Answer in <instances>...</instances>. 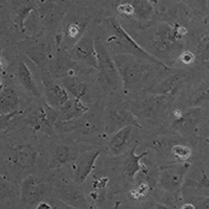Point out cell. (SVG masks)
<instances>
[{"label":"cell","instance_id":"6da1fadb","mask_svg":"<svg viewBox=\"0 0 209 209\" xmlns=\"http://www.w3.org/2000/svg\"><path fill=\"white\" fill-rule=\"evenodd\" d=\"M112 57L120 75L122 91L127 95L140 94L145 91L148 84L155 76V72L159 69L169 71L160 65L132 54H112Z\"/></svg>","mask_w":209,"mask_h":209},{"label":"cell","instance_id":"7a4b0ae2","mask_svg":"<svg viewBox=\"0 0 209 209\" xmlns=\"http://www.w3.org/2000/svg\"><path fill=\"white\" fill-rule=\"evenodd\" d=\"M107 21L109 22L110 26H111L113 30V36L107 40L108 44H112L115 49V54H132V56L142 57L148 61L155 63L157 65H160L163 68L167 69L169 71H172V67H169V65H166L161 59L158 57L154 56L153 54H151L150 51H148L145 48H143L142 46L138 44L131 36L129 35L126 30H124V27L120 25V23L114 18H108Z\"/></svg>","mask_w":209,"mask_h":209},{"label":"cell","instance_id":"3957f363","mask_svg":"<svg viewBox=\"0 0 209 209\" xmlns=\"http://www.w3.org/2000/svg\"><path fill=\"white\" fill-rule=\"evenodd\" d=\"M50 193H54L52 182L43 177L28 175L20 182L19 197L20 204L24 209H35L42 201L50 199Z\"/></svg>","mask_w":209,"mask_h":209},{"label":"cell","instance_id":"277c9868","mask_svg":"<svg viewBox=\"0 0 209 209\" xmlns=\"http://www.w3.org/2000/svg\"><path fill=\"white\" fill-rule=\"evenodd\" d=\"M95 47L98 59V82L102 88L110 93L122 90V82L112 54H109L106 46L98 39L95 41Z\"/></svg>","mask_w":209,"mask_h":209},{"label":"cell","instance_id":"5b68a950","mask_svg":"<svg viewBox=\"0 0 209 209\" xmlns=\"http://www.w3.org/2000/svg\"><path fill=\"white\" fill-rule=\"evenodd\" d=\"M188 162H172L163 164L158 170V185L163 191L172 196L174 200L181 197L185 178L189 170Z\"/></svg>","mask_w":209,"mask_h":209},{"label":"cell","instance_id":"8992f818","mask_svg":"<svg viewBox=\"0 0 209 209\" xmlns=\"http://www.w3.org/2000/svg\"><path fill=\"white\" fill-rule=\"evenodd\" d=\"M59 116L60 110L51 107L44 100L26 115L24 122L35 134L37 132H42L46 135H51L56 130Z\"/></svg>","mask_w":209,"mask_h":209},{"label":"cell","instance_id":"52a82bcc","mask_svg":"<svg viewBox=\"0 0 209 209\" xmlns=\"http://www.w3.org/2000/svg\"><path fill=\"white\" fill-rule=\"evenodd\" d=\"M186 33L185 28L179 25L160 24L154 32L151 43L155 50L161 54H170L180 50V40Z\"/></svg>","mask_w":209,"mask_h":209},{"label":"cell","instance_id":"ba28073f","mask_svg":"<svg viewBox=\"0 0 209 209\" xmlns=\"http://www.w3.org/2000/svg\"><path fill=\"white\" fill-rule=\"evenodd\" d=\"M129 126L142 130L140 120L130 109L115 104L107 106L105 115V132L108 135H112Z\"/></svg>","mask_w":209,"mask_h":209},{"label":"cell","instance_id":"9c48e42d","mask_svg":"<svg viewBox=\"0 0 209 209\" xmlns=\"http://www.w3.org/2000/svg\"><path fill=\"white\" fill-rule=\"evenodd\" d=\"M52 191L54 198L64 202L71 207L78 209L85 208L90 205L88 199L72 179H57L52 181Z\"/></svg>","mask_w":209,"mask_h":209},{"label":"cell","instance_id":"30bf717a","mask_svg":"<svg viewBox=\"0 0 209 209\" xmlns=\"http://www.w3.org/2000/svg\"><path fill=\"white\" fill-rule=\"evenodd\" d=\"M170 98L161 94H153L146 93L143 98L138 102V106L135 108L137 113V118L145 119V120L154 121L166 112L169 106Z\"/></svg>","mask_w":209,"mask_h":209},{"label":"cell","instance_id":"8fae6325","mask_svg":"<svg viewBox=\"0 0 209 209\" xmlns=\"http://www.w3.org/2000/svg\"><path fill=\"white\" fill-rule=\"evenodd\" d=\"M70 57L76 63L91 67L93 69H98L97 51L95 47V41L89 33H86L82 38L72 46Z\"/></svg>","mask_w":209,"mask_h":209},{"label":"cell","instance_id":"7c38bea8","mask_svg":"<svg viewBox=\"0 0 209 209\" xmlns=\"http://www.w3.org/2000/svg\"><path fill=\"white\" fill-rule=\"evenodd\" d=\"M41 78L44 86L45 100L51 107L59 109L69 100V92L60 83L54 80V76L46 69V67L40 68Z\"/></svg>","mask_w":209,"mask_h":209},{"label":"cell","instance_id":"4fadbf2b","mask_svg":"<svg viewBox=\"0 0 209 209\" xmlns=\"http://www.w3.org/2000/svg\"><path fill=\"white\" fill-rule=\"evenodd\" d=\"M100 153V150L86 151L71 163V179L78 185L81 186L87 181L88 177L95 169V164Z\"/></svg>","mask_w":209,"mask_h":209},{"label":"cell","instance_id":"5bb4252c","mask_svg":"<svg viewBox=\"0 0 209 209\" xmlns=\"http://www.w3.org/2000/svg\"><path fill=\"white\" fill-rule=\"evenodd\" d=\"M38 153L27 145H12L9 151V161L13 169L17 170H26L36 164Z\"/></svg>","mask_w":209,"mask_h":209},{"label":"cell","instance_id":"9a60e30c","mask_svg":"<svg viewBox=\"0 0 209 209\" xmlns=\"http://www.w3.org/2000/svg\"><path fill=\"white\" fill-rule=\"evenodd\" d=\"M138 128L133 126H129L119 130L116 133L112 134L108 140V148L113 156L124 155L130 150V143L133 138L134 131Z\"/></svg>","mask_w":209,"mask_h":209},{"label":"cell","instance_id":"2e32d148","mask_svg":"<svg viewBox=\"0 0 209 209\" xmlns=\"http://www.w3.org/2000/svg\"><path fill=\"white\" fill-rule=\"evenodd\" d=\"M60 84L66 89L74 98L83 100L84 103L88 104L92 100L91 96V90L88 83L82 80L78 75L65 76L59 80Z\"/></svg>","mask_w":209,"mask_h":209},{"label":"cell","instance_id":"e0dca14e","mask_svg":"<svg viewBox=\"0 0 209 209\" xmlns=\"http://www.w3.org/2000/svg\"><path fill=\"white\" fill-rule=\"evenodd\" d=\"M137 145L132 146L127 153L122 156L121 169L124 175L130 180H134L137 175L141 172L143 164L141 160L148 154V151H145L141 154H136Z\"/></svg>","mask_w":209,"mask_h":209},{"label":"cell","instance_id":"ac0fdd59","mask_svg":"<svg viewBox=\"0 0 209 209\" xmlns=\"http://www.w3.org/2000/svg\"><path fill=\"white\" fill-rule=\"evenodd\" d=\"M82 153L78 152L73 146H69L66 145H57L52 150L48 167L56 169L63 166V165L72 163Z\"/></svg>","mask_w":209,"mask_h":209},{"label":"cell","instance_id":"d6986e66","mask_svg":"<svg viewBox=\"0 0 209 209\" xmlns=\"http://www.w3.org/2000/svg\"><path fill=\"white\" fill-rule=\"evenodd\" d=\"M16 74H17V78H18L20 85L27 91L30 94H32L33 97L40 99L42 97L41 94V91L39 87H38V84L35 80V76L30 70V68L27 66V64L24 61H19L17 64V68H16Z\"/></svg>","mask_w":209,"mask_h":209},{"label":"cell","instance_id":"ffe728a7","mask_svg":"<svg viewBox=\"0 0 209 209\" xmlns=\"http://www.w3.org/2000/svg\"><path fill=\"white\" fill-rule=\"evenodd\" d=\"M89 107L86 103L78 98H69L65 105L60 108V116L57 121L66 122L80 119L86 112H88Z\"/></svg>","mask_w":209,"mask_h":209},{"label":"cell","instance_id":"44dd1931","mask_svg":"<svg viewBox=\"0 0 209 209\" xmlns=\"http://www.w3.org/2000/svg\"><path fill=\"white\" fill-rule=\"evenodd\" d=\"M20 104L21 99L18 91L12 86H2L0 90V115L21 111Z\"/></svg>","mask_w":209,"mask_h":209},{"label":"cell","instance_id":"7402d4cb","mask_svg":"<svg viewBox=\"0 0 209 209\" xmlns=\"http://www.w3.org/2000/svg\"><path fill=\"white\" fill-rule=\"evenodd\" d=\"M182 82V75L180 73H172L169 78L163 80L161 83L153 86L148 90H146V93H153V94H161L169 97L172 99L177 95L178 91L180 90V85Z\"/></svg>","mask_w":209,"mask_h":209},{"label":"cell","instance_id":"603a6c76","mask_svg":"<svg viewBox=\"0 0 209 209\" xmlns=\"http://www.w3.org/2000/svg\"><path fill=\"white\" fill-rule=\"evenodd\" d=\"M33 5L30 0H14V9L16 13L15 24L19 32H25V20L33 11Z\"/></svg>","mask_w":209,"mask_h":209},{"label":"cell","instance_id":"cb8c5ba5","mask_svg":"<svg viewBox=\"0 0 209 209\" xmlns=\"http://www.w3.org/2000/svg\"><path fill=\"white\" fill-rule=\"evenodd\" d=\"M134 9V17L137 20L148 21L154 15V6L148 0H134L131 2Z\"/></svg>","mask_w":209,"mask_h":209},{"label":"cell","instance_id":"d4e9b609","mask_svg":"<svg viewBox=\"0 0 209 209\" xmlns=\"http://www.w3.org/2000/svg\"><path fill=\"white\" fill-rule=\"evenodd\" d=\"M170 154L177 162H187V160L191 157V148L186 145L175 143L170 146Z\"/></svg>","mask_w":209,"mask_h":209},{"label":"cell","instance_id":"484cf974","mask_svg":"<svg viewBox=\"0 0 209 209\" xmlns=\"http://www.w3.org/2000/svg\"><path fill=\"white\" fill-rule=\"evenodd\" d=\"M82 27L80 24L78 23H73V24L69 25L68 30H67V38L69 40H76L78 42V40L82 38Z\"/></svg>","mask_w":209,"mask_h":209},{"label":"cell","instance_id":"4316f807","mask_svg":"<svg viewBox=\"0 0 209 209\" xmlns=\"http://www.w3.org/2000/svg\"><path fill=\"white\" fill-rule=\"evenodd\" d=\"M117 12L126 17H133L134 16V9L132 3H121L117 6Z\"/></svg>","mask_w":209,"mask_h":209},{"label":"cell","instance_id":"83f0119b","mask_svg":"<svg viewBox=\"0 0 209 209\" xmlns=\"http://www.w3.org/2000/svg\"><path fill=\"white\" fill-rule=\"evenodd\" d=\"M179 59H180V61L182 62L183 64H186V65H188V64H191L193 62V60H194V56L191 52H189V51H185L183 52V54H181L179 56Z\"/></svg>","mask_w":209,"mask_h":209},{"label":"cell","instance_id":"f1b7e54d","mask_svg":"<svg viewBox=\"0 0 209 209\" xmlns=\"http://www.w3.org/2000/svg\"><path fill=\"white\" fill-rule=\"evenodd\" d=\"M49 201L51 202V204L54 205V209H74L73 207L67 205V204H65L64 202L60 201L59 199H57V198L50 199Z\"/></svg>","mask_w":209,"mask_h":209},{"label":"cell","instance_id":"f546056e","mask_svg":"<svg viewBox=\"0 0 209 209\" xmlns=\"http://www.w3.org/2000/svg\"><path fill=\"white\" fill-rule=\"evenodd\" d=\"M35 209H54V205H52L50 201L46 200V201H42L41 203L38 204Z\"/></svg>","mask_w":209,"mask_h":209},{"label":"cell","instance_id":"4dcf8cb0","mask_svg":"<svg viewBox=\"0 0 209 209\" xmlns=\"http://www.w3.org/2000/svg\"><path fill=\"white\" fill-rule=\"evenodd\" d=\"M180 209H194V206L190 203V202H186V203H184L183 205L180 207Z\"/></svg>","mask_w":209,"mask_h":209},{"label":"cell","instance_id":"1f68e13d","mask_svg":"<svg viewBox=\"0 0 209 209\" xmlns=\"http://www.w3.org/2000/svg\"><path fill=\"white\" fill-rule=\"evenodd\" d=\"M117 207H118V203L115 205L114 209H117ZM74 209H75V208H74ZM78 209H99V208H98L96 205H89V206H87V207H85V208H78Z\"/></svg>","mask_w":209,"mask_h":209},{"label":"cell","instance_id":"d6a6232c","mask_svg":"<svg viewBox=\"0 0 209 209\" xmlns=\"http://www.w3.org/2000/svg\"><path fill=\"white\" fill-rule=\"evenodd\" d=\"M152 209H167V208L164 207V206H162V205H156V206H154Z\"/></svg>","mask_w":209,"mask_h":209},{"label":"cell","instance_id":"836d02e7","mask_svg":"<svg viewBox=\"0 0 209 209\" xmlns=\"http://www.w3.org/2000/svg\"><path fill=\"white\" fill-rule=\"evenodd\" d=\"M150 3H152V4H157V2H158V0H148Z\"/></svg>","mask_w":209,"mask_h":209}]
</instances>
